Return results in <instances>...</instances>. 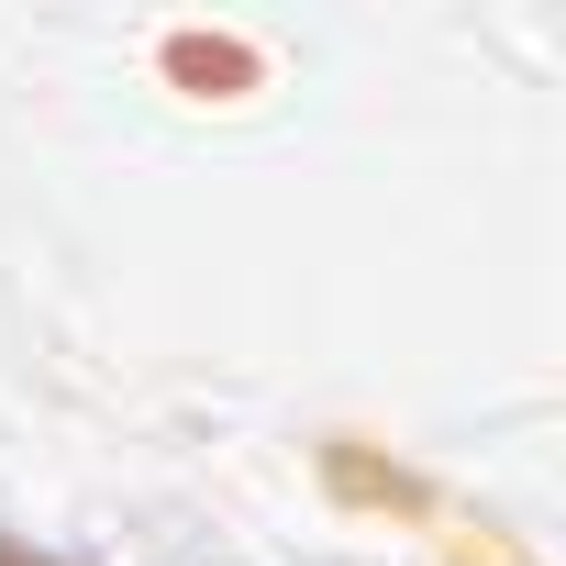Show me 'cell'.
I'll return each mask as SVG.
<instances>
[{"instance_id":"obj_1","label":"cell","mask_w":566,"mask_h":566,"mask_svg":"<svg viewBox=\"0 0 566 566\" xmlns=\"http://www.w3.org/2000/svg\"><path fill=\"white\" fill-rule=\"evenodd\" d=\"M323 489H334L345 511H378V522H433V489H422L400 455H367L356 433L323 444Z\"/></svg>"},{"instance_id":"obj_2","label":"cell","mask_w":566,"mask_h":566,"mask_svg":"<svg viewBox=\"0 0 566 566\" xmlns=\"http://www.w3.org/2000/svg\"><path fill=\"white\" fill-rule=\"evenodd\" d=\"M167 78L189 101H244L255 90V45H233V34H167Z\"/></svg>"},{"instance_id":"obj_3","label":"cell","mask_w":566,"mask_h":566,"mask_svg":"<svg viewBox=\"0 0 566 566\" xmlns=\"http://www.w3.org/2000/svg\"><path fill=\"white\" fill-rule=\"evenodd\" d=\"M444 566H533V555H522L511 533H489V522H478V533H444Z\"/></svg>"}]
</instances>
